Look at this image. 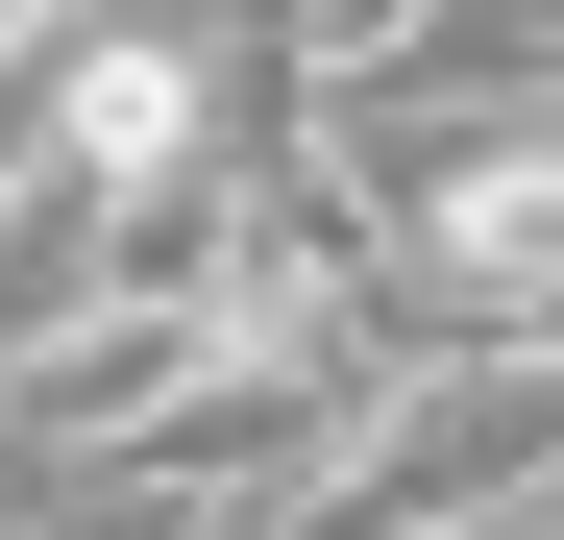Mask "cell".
Listing matches in <instances>:
<instances>
[{
  "label": "cell",
  "instance_id": "1",
  "mask_svg": "<svg viewBox=\"0 0 564 540\" xmlns=\"http://www.w3.org/2000/svg\"><path fill=\"white\" fill-rule=\"evenodd\" d=\"M74 295H99V172H50V148H25V172H0V369H25Z\"/></svg>",
  "mask_w": 564,
  "mask_h": 540
}]
</instances>
